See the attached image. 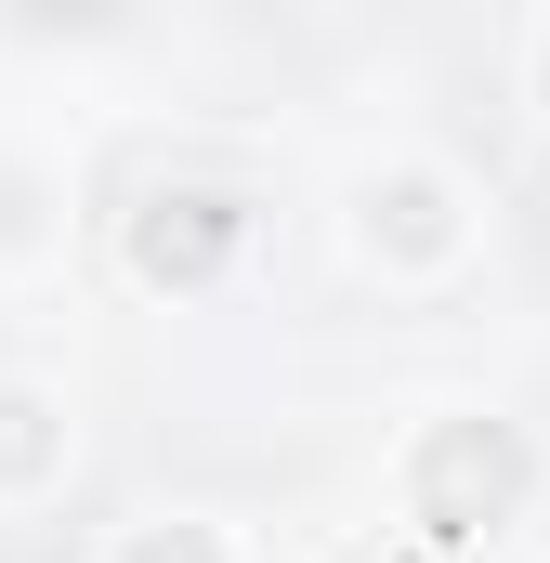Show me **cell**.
I'll return each instance as SVG.
<instances>
[{
	"instance_id": "6da1fadb",
	"label": "cell",
	"mask_w": 550,
	"mask_h": 563,
	"mask_svg": "<svg viewBox=\"0 0 550 563\" xmlns=\"http://www.w3.org/2000/svg\"><path fill=\"white\" fill-rule=\"evenodd\" d=\"M538 485H550V459H538V432L512 420V407H432L394 445V525H407L419 563L498 551L538 511Z\"/></svg>"
},
{
	"instance_id": "7a4b0ae2",
	"label": "cell",
	"mask_w": 550,
	"mask_h": 563,
	"mask_svg": "<svg viewBox=\"0 0 550 563\" xmlns=\"http://www.w3.org/2000/svg\"><path fill=\"white\" fill-rule=\"evenodd\" d=\"M341 250H354L381 288H446L472 250H485V197H472L459 157L381 144V157H354V184H341Z\"/></svg>"
},
{
	"instance_id": "3957f363",
	"label": "cell",
	"mask_w": 550,
	"mask_h": 563,
	"mask_svg": "<svg viewBox=\"0 0 550 563\" xmlns=\"http://www.w3.org/2000/svg\"><path fill=\"white\" fill-rule=\"evenodd\" d=\"M250 236H263L250 184H210V170H170V184H144L132 210H119V263L157 301H210V288L250 263Z\"/></svg>"
},
{
	"instance_id": "277c9868",
	"label": "cell",
	"mask_w": 550,
	"mask_h": 563,
	"mask_svg": "<svg viewBox=\"0 0 550 563\" xmlns=\"http://www.w3.org/2000/svg\"><path fill=\"white\" fill-rule=\"evenodd\" d=\"M66 472H79V407H66L53 380L0 367V511H40V498H66Z\"/></svg>"
},
{
	"instance_id": "5b68a950",
	"label": "cell",
	"mask_w": 550,
	"mask_h": 563,
	"mask_svg": "<svg viewBox=\"0 0 550 563\" xmlns=\"http://www.w3.org/2000/svg\"><path fill=\"white\" fill-rule=\"evenodd\" d=\"M66 263V184L40 157H0V276H53Z\"/></svg>"
},
{
	"instance_id": "8992f818",
	"label": "cell",
	"mask_w": 550,
	"mask_h": 563,
	"mask_svg": "<svg viewBox=\"0 0 550 563\" xmlns=\"http://www.w3.org/2000/svg\"><path fill=\"white\" fill-rule=\"evenodd\" d=\"M92 563H250V551H237L223 511H132V525L92 538Z\"/></svg>"
},
{
	"instance_id": "52a82bcc",
	"label": "cell",
	"mask_w": 550,
	"mask_h": 563,
	"mask_svg": "<svg viewBox=\"0 0 550 563\" xmlns=\"http://www.w3.org/2000/svg\"><path fill=\"white\" fill-rule=\"evenodd\" d=\"M525 106H538V132H550V13L525 26Z\"/></svg>"
}]
</instances>
